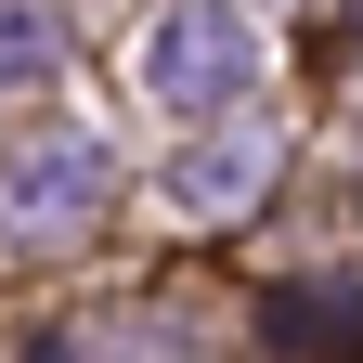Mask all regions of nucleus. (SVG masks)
<instances>
[{"mask_svg":"<svg viewBox=\"0 0 363 363\" xmlns=\"http://www.w3.org/2000/svg\"><path fill=\"white\" fill-rule=\"evenodd\" d=\"M272 156H286L272 130H208L195 156H169V208H182V220H234L259 182H272Z\"/></svg>","mask_w":363,"mask_h":363,"instance_id":"3","label":"nucleus"},{"mask_svg":"<svg viewBox=\"0 0 363 363\" xmlns=\"http://www.w3.org/2000/svg\"><path fill=\"white\" fill-rule=\"evenodd\" d=\"M104 208V143L91 130H26L0 156V234H78Z\"/></svg>","mask_w":363,"mask_h":363,"instance_id":"2","label":"nucleus"},{"mask_svg":"<svg viewBox=\"0 0 363 363\" xmlns=\"http://www.w3.org/2000/svg\"><path fill=\"white\" fill-rule=\"evenodd\" d=\"M247 78H259V52H247L234 0H169V13L143 26V91H156L169 117H220V104H247Z\"/></svg>","mask_w":363,"mask_h":363,"instance_id":"1","label":"nucleus"},{"mask_svg":"<svg viewBox=\"0 0 363 363\" xmlns=\"http://www.w3.org/2000/svg\"><path fill=\"white\" fill-rule=\"evenodd\" d=\"M52 52H65V13H52V0H0V91L52 78Z\"/></svg>","mask_w":363,"mask_h":363,"instance_id":"4","label":"nucleus"}]
</instances>
